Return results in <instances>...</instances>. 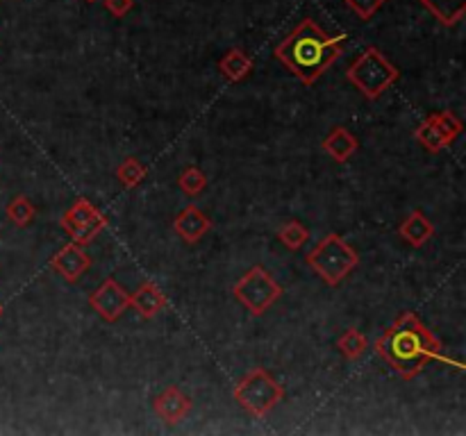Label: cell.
<instances>
[{
	"label": "cell",
	"instance_id": "cell-1",
	"mask_svg": "<svg viewBox=\"0 0 466 436\" xmlns=\"http://www.w3.org/2000/svg\"><path fill=\"white\" fill-rule=\"evenodd\" d=\"M376 353L403 380H414L430 362H448L442 355V341L423 325L414 311L398 316L376 341Z\"/></svg>",
	"mask_w": 466,
	"mask_h": 436
},
{
	"label": "cell",
	"instance_id": "cell-2",
	"mask_svg": "<svg viewBox=\"0 0 466 436\" xmlns=\"http://www.w3.org/2000/svg\"><path fill=\"white\" fill-rule=\"evenodd\" d=\"M346 34H328L314 24L303 19L282 42L275 46V60L290 69L303 84L312 87L341 55Z\"/></svg>",
	"mask_w": 466,
	"mask_h": 436
},
{
	"label": "cell",
	"instance_id": "cell-3",
	"mask_svg": "<svg viewBox=\"0 0 466 436\" xmlns=\"http://www.w3.org/2000/svg\"><path fill=\"white\" fill-rule=\"evenodd\" d=\"M401 78V71L398 66H394L387 60L380 48L368 46L364 48L357 55V60L348 66L346 71V80L362 93L366 100H378L389 87H394V82Z\"/></svg>",
	"mask_w": 466,
	"mask_h": 436
},
{
	"label": "cell",
	"instance_id": "cell-4",
	"mask_svg": "<svg viewBox=\"0 0 466 436\" xmlns=\"http://www.w3.org/2000/svg\"><path fill=\"white\" fill-rule=\"evenodd\" d=\"M309 269L328 284V287H339L350 273L359 266V257L355 248L339 234H328L323 237L305 257Z\"/></svg>",
	"mask_w": 466,
	"mask_h": 436
},
{
	"label": "cell",
	"instance_id": "cell-5",
	"mask_svg": "<svg viewBox=\"0 0 466 436\" xmlns=\"http://www.w3.org/2000/svg\"><path fill=\"white\" fill-rule=\"evenodd\" d=\"M233 395L243 412L255 418H264L285 400L287 391L266 368L255 366L237 382Z\"/></svg>",
	"mask_w": 466,
	"mask_h": 436
},
{
	"label": "cell",
	"instance_id": "cell-6",
	"mask_svg": "<svg viewBox=\"0 0 466 436\" xmlns=\"http://www.w3.org/2000/svg\"><path fill=\"white\" fill-rule=\"evenodd\" d=\"M233 293L252 316H262L280 300L282 287L275 282V278L264 266H252L239 278Z\"/></svg>",
	"mask_w": 466,
	"mask_h": 436
},
{
	"label": "cell",
	"instance_id": "cell-7",
	"mask_svg": "<svg viewBox=\"0 0 466 436\" xmlns=\"http://www.w3.org/2000/svg\"><path fill=\"white\" fill-rule=\"evenodd\" d=\"M108 225V216L91 200L80 198L62 216V230L78 246H89Z\"/></svg>",
	"mask_w": 466,
	"mask_h": 436
},
{
	"label": "cell",
	"instance_id": "cell-8",
	"mask_svg": "<svg viewBox=\"0 0 466 436\" xmlns=\"http://www.w3.org/2000/svg\"><path fill=\"white\" fill-rule=\"evenodd\" d=\"M461 132H464V123L460 121V117H455L452 112L443 109V112H434L423 118V123L414 130V139L419 141L428 153L437 155L442 153L443 148L455 144V139Z\"/></svg>",
	"mask_w": 466,
	"mask_h": 436
},
{
	"label": "cell",
	"instance_id": "cell-9",
	"mask_svg": "<svg viewBox=\"0 0 466 436\" xmlns=\"http://www.w3.org/2000/svg\"><path fill=\"white\" fill-rule=\"evenodd\" d=\"M89 305L105 323H117L126 309L130 307V293L126 291L123 284H119L114 278H108L96 291L89 296Z\"/></svg>",
	"mask_w": 466,
	"mask_h": 436
},
{
	"label": "cell",
	"instance_id": "cell-10",
	"mask_svg": "<svg viewBox=\"0 0 466 436\" xmlns=\"http://www.w3.org/2000/svg\"><path fill=\"white\" fill-rule=\"evenodd\" d=\"M51 269L55 270L64 282L75 284L89 269H91V257L84 252V246H78V243L71 242L51 257Z\"/></svg>",
	"mask_w": 466,
	"mask_h": 436
},
{
	"label": "cell",
	"instance_id": "cell-11",
	"mask_svg": "<svg viewBox=\"0 0 466 436\" xmlns=\"http://www.w3.org/2000/svg\"><path fill=\"white\" fill-rule=\"evenodd\" d=\"M173 230L185 243H196L212 230V221L201 207L186 204L173 221Z\"/></svg>",
	"mask_w": 466,
	"mask_h": 436
},
{
	"label": "cell",
	"instance_id": "cell-12",
	"mask_svg": "<svg viewBox=\"0 0 466 436\" xmlns=\"http://www.w3.org/2000/svg\"><path fill=\"white\" fill-rule=\"evenodd\" d=\"M192 407H194L192 400L186 398L177 386H166V389H164L153 403L155 413H157L164 422H168V425L180 422L186 413L192 412Z\"/></svg>",
	"mask_w": 466,
	"mask_h": 436
},
{
	"label": "cell",
	"instance_id": "cell-13",
	"mask_svg": "<svg viewBox=\"0 0 466 436\" xmlns=\"http://www.w3.org/2000/svg\"><path fill=\"white\" fill-rule=\"evenodd\" d=\"M166 296H164L162 289L155 282H144L135 293H130V307L146 320L162 314V311L166 309Z\"/></svg>",
	"mask_w": 466,
	"mask_h": 436
},
{
	"label": "cell",
	"instance_id": "cell-14",
	"mask_svg": "<svg viewBox=\"0 0 466 436\" xmlns=\"http://www.w3.org/2000/svg\"><path fill=\"white\" fill-rule=\"evenodd\" d=\"M321 148L330 155L335 162L346 164L359 148V141L348 128L344 126H335L330 132L326 135V139L321 141Z\"/></svg>",
	"mask_w": 466,
	"mask_h": 436
},
{
	"label": "cell",
	"instance_id": "cell-15",
	"mask_svg": "<svg viewBox=\"0 0 466 436\" xmlns=\"http://www.w3.org/2000/svg\"><path fill=\"white\" fill-rule=\"evenodd\" d=\"M398 234L412 248H423L434 237V225L421 209H414L410 216L398 225Z\"/></svg>",
	"mask_w": 466,
	"mask_h": 436
},
{
	"label": "cell",
	"instance_id": "cell-16",
	"mask_svg": "<svg viewBox=\"0 0 466 436\" xmlns=\"http://www.w3.org/2000/svg\"><path fill=\"white\" fill-rule=\"evenodd\" d=\"M252 69H255V62L242 48H230L219 60V71L228 82H242L252 73Z\"/></svg>",
	"mask_w": 466,
	"mask_h": 436
},
{
	"label": "cell",
	"instance_id": "cell-17",
	"mask_svg": "<svg viewBox=\"0 0 466 436\" xmlns=\"http://www.w3.org/2000/svg\"><path fill=\"white\" fill-rule=\"evenodd\" d=\"M419 3L446 28L460 24L466 12V0H419Z\"/></svg>",
	"mask_w": 466,
	"mask_h": 436
},
{
	"label": "cell",
	"instance_id": "cell-18",
	"mask_svg": "<svg viewBox=\"0 0 466 436\" xmlns=\"http://www.w3.org/2000/svg\"><path fill=\"white\" fill-rule=\"evenodd\" d=\"M5 216L10 218L16 228H28L34 221V216H37V207H34L28 195H16V198L7 203Z\"/></svg>",
	"mask_w": 466,
	"mask_h": 436
},
{
	"label": "cell",
	"instance_id": "cell-19",
	"mask_svg": "<svg viewBox=\"0 0 466 436\" xmlns=\"http://www.w3.org/2000/svg\"><path fill=\"white\" fill-rule=\"evenodd\" d=\"M146 177H148V166L137 157H126L117 166V180L121 182L126 189H135V186H139Z\"/></svg>",
	"mask_w": 466,
	"mask_h": 436
},
{
	"label": "cell",
	"instance_id": "cell-20",
	"mask_svg": "<svg viewBox=\"0 0 466 436\" xmlns=\"http://www.w3.org/2000/svg\"><path fill=\"white\" fill-rule=\"evenodd\" d=\"M337 348L346 359H359L368 350V339L359 330L350 327L337 339Z\"/></svg>",
	"mask_w": 466,
	"mask_h": 436
},
{
	"label": "cell",
	"instance_id": "cell-21",
	"mask_svg": "<svg viewBox=\"0 0 466 436\" xmlns=\"http://www.w3.org/2000/svg\"><path fill=\"white\" fill-rule=\"evenodd\" d=\"M177 186L182 189V194L196 198V195H201L207 189L205 171L201 166H186L180 173V177H177Z\"/></svg>",
	"mask_w": 466,
	"mask_h": 436
},
{
	"label": "cell",
	"instance_id": "cell-22",
	"mask_svg": "<svg viewBox=\"0 0 466 436\" xmlns=\"http://www.w3.org/2000/svg\"><path fill=\"white\" fill-rule=\"evenodd\" d=\"M278 239L290 251H300L308 243L309 230L300 221H290V223H285L278 230Z\"/></svg>",
	"mask_w": 466,
	"mask_h": 436
},
{
	"label": "cell",
	"instance_id": "cell-23",
	"mask_svg": "<svg viewBox=\"0 0 466 436\" xmlns=\"http://www.w3.org/2000/svg\"><path fill=\"white\" fill-rule=\"evenodd\" d=\"M344 3L346 7L362 21L373 19L385 5V0H344Z\"/></svg>",
	"mask_w": 466,
	"mask_h": 436
},
{
	"label": "cell",
	"instance_id": "cell-24",
	"mask_svg": "<svg viewBox=\"0 0 466 436\" xmlns=\"http://www.w3.org/2000/svg\"><path fill=\"white\" fill-rule=\"evenodd\" d=\"M132 5H135L132 0H105V7H108L114 16H119V19L126 16L128 12L132 10Z\"/></svg>",
	"mask_w": 466,
	"mask_h": 436
},
{
	"label": "cell",
	"instance_id": "cell-25",
	"mask_svg": "<svg viewBox=\"0 0 466 436\" xmlns=\"http://www.w3.org/2000/svg\"><path fill=\"white\" fill-rule=\"evenodd\" d=\"M3 311H5V309H3V305H0V318H3Z\"/></svg>",
	"mask_w": 466,
	"mask_h": 436
},
{
	"label": "cell",
	"instance_id": "cell-26",
	"mask_svg": "<svg viewBox=\"0 0 466 436\" xmlns=\"http://www.w3.org/2000/svg\"><path fill=\"white\" fill-rule=\"evenodd\" d=\"M87 3H96V0H87Z\"/></svg>",
	"mask_w": 466,
	"mask_h": 436
}]
</instances>
